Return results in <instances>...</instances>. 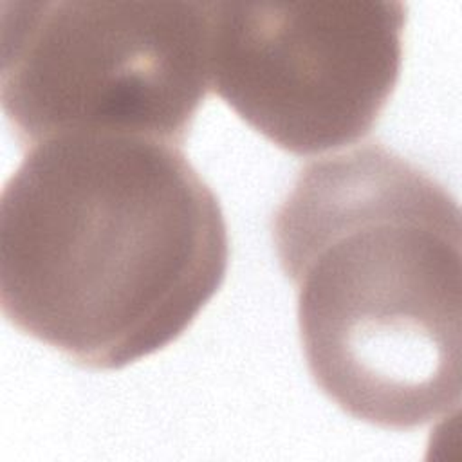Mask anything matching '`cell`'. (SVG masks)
Returning a JSON list of instances; mask_svg holds the SVG:
<instances>
[{
	"instance_id": "cell-3",
	"label": "cell",
	"mask_w": 462,
	"mask_h": 462,
	"mask_svg": "<svg viewBox=\"0 0 462 462\" xmlns=\"http://www.w3.org/2000/svg\"><path fill=\"white\" fill-rule=\"evenodd\" d=\"M208 2H0V101L22 148L79 134L180 146L209 87Z\"/></svg>"
},
{
	"instance_id": "cell-2",
	"label": "cell",
	"mask_w": 462,
	"mask_h": 462,
	"mask_svg": "<svg viewBox=\"0 0 462 462\" xmlns=\"http://www.w3.org/2000/svg\"><path fill=\"white\" fill-rule=\"evenodd\" d=\"M271 236L316 386L350 417L415 430L458 411L457 197L381 143L305 164Z\"/></svg>"
},
{
	"instance_id": "cell-4",
	"label": "cell",
	"mask_w": 462,
	"mask_h": 462,
	"mask_svg": "<svg viewBox=\"0 0 462 462\" xmlns=\"http://www.w3.org/2000/svg\"><path fill=\"white\" fill-rule=\"evenodd\" d=\"M209 87L278 148L366 137L402 67V2H208Z\"/></svg>"
},
{
	"instance_id": "cell-1",
	"label": "cell",
	"mask_w": 462,
	"mask_h": 462,
	"mask_svg": "<svg viewBox=\"0 0 462 462\" xmlns=\"http://www.w3.org/2000/svg\"><path fill=\"white\" fill-rule=\"evenodd\" d=\"M227 263L220 202L180 146L61 135L4 184L2 312L78 366L117 370L173 343Z\"/></svg>"
}]
</instances>
